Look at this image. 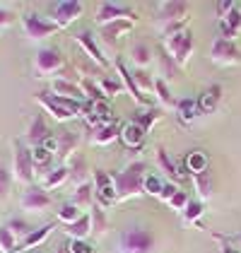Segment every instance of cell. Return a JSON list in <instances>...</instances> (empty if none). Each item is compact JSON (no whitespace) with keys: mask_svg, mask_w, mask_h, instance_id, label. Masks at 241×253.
Returning a JSON list of instances; mask_svg holds the SVG:
<instances>
[{"mask_svg":"<svg viewBox=\"0 0 241 253\" xmlns=\"http://www.w3.org/2000/svg\"><path fill=\"white\" fill-rule=\"evenodd\" d=\"M111 181H114V188H116V203H125V200H135L145 195V176H147V164L138 159V162H130L125 164L123 169H114L109 171Z\"/></svg>","mask_w":241,"mask_h":253,"instance_id":"cell-1","label":"cell"},{"mask_svg":"<svg viewBox=\"0 0 241 253\" xmlns=\"http://www.w3.org/2000/svg\"><path fill=\"white\" fill-rule=\"evenodd\" d=\"M191 5L188 2H160L157 10H155V17H152V24L155 29L160 32L161 39L176 34V32H183L186 24H188V17H191Z\"/></svg>","mask_w":241,"mask_h":253,"instance_id":"cell-2","label":"cell"},{"mask_svg":"<svg viewBox=\"0 0 241 253\" xmlns=\"http://www.w3.org/2000/svg\"><path fill=\"white\" fill-rule=\"evenodd\" d=\"M119 253H157V239L145 227H125L119 234Z\"/></svg>","mask_w":241,"mask_h":253,"instance_id":"cell-3","label":"cell"},{"mask_svg":"<svg viewBox=\"0 0 241 253\" xmlns=\"http://www.w3.org/2000/svg\"><path fill=\"white\" fill-rule=\"evenodd\" d=\"M12 176L15 181L22 183L24 188L34 183L37 169H34V159H32V147L24 140H12Z\"/></svg>","mask_w":241,"mask_h":253,"instance_id":"cell-4","label":"cell"},{"mask_svg":"<svg viewBox=\"0 0 241 253\" xmlns=\"http://www.w3.org/2000/svg\"><path fill=\"white\" fill-rule=\"evenodd\" d=\"M161 46H164V51H166L171 58L176 60V65L183 70V68H188V63H191L193 48H196V37H193V32L186 27L183 32H176V34L161 39Z\"/></svg>","mask_w":241,"mask_h":253,"instance_id":"cell-5","label":"cell"},{"mask_svg":"<svg viewBox=\"0 0 241 253\" xmlns=\"http://www.w3.org/2000/svg\"><path fill=\"white\" fill-rule=\"evenodd\" d=\"M60 70H65V56L56 46H43L34 53V63H32V73L34 78H51Z\"/></svg>","mask_w":241,"mask_h":253,"instance_id":"cell-6","label":"cell"},{"mask_svg":"<svg viewBox=\"0 0 241 253\" xmlns=\"http://www.w3.org/2000/svg\"><path fill=\"white\" fill-rule=\"evenodd\" d=\"M20 22H22V32H24V37L32 41V43L46 41L48 37H53V34H58L60 32L58 24H53L48 17H41V15H37V12H24V15H20Z\"/></svg>","mask_w":241,"mask_h":253,"instance_id":"cell-7","label":"cell"},{"mask_svg":"<svg viewBox=\"0 0 241 253\" xmlns=\"http://www.w3.org/2000/svg\"><path fill=\"white\" fill-rule=\"evenodd\" d=\"M207 58L212 60L215 65H220V68L241 65V46L237 41H227V39H222V37H217V39L210 43Z\"/></svg>","mask_w":241,"mask_h":253,"instance_id":"cell-8","label":"cell"},{"mask_svg":"<svg viewBox=\"0 0 241 253\" xmlns=\"http://www.w3.org/2000/svg\"><path fill=\"white\" fill-rule=\"evenodd\" d=\"M53 205V195L48 193L41 183H32V186H27L20 195V208L24 212L29 214H41L46 212L48 208Z\"/></svg>","mask_w":241,"mask_h":253,"instance_id":"cell-9","label":"cell"},{"mask_svg":"<svg viewBox=\"0 0 241 253\" xmlns=\"http://www.w3.org/2000/svg\"><path fill=\"white\" fill-rule=\"evenodd\" d=\"M92 183H94V203L99 208H111L116 205V188H114V181L111 174L106 169H94L92 171Z\"/></svg>","mask_w":241,"mask_h":253,"instance_id":"cell-10","label":"cell"},{"mask_svg":"<svg viewBox=\"0 0 241 253\" xmlns=\"http://www.w3.org/2000/svg\"><path fill=\"white\" fill-rule=\"evenodd\" d=\"M84 12V2H78V0H63V2H53L51 5V15L48 20L53 24H58L60 29L70 27L73 22H78Z\"/></svg>","mask_w":241,"mask_h":253,"instance_id":"cell-11","label":"cell"},{"mask_svg":"<svg viewBox=\"0 0 241 253\" xmlns=\"http://www.w3.org/2000/svg\"><path fill=\"white\" fill-rule=\"evenodd\" d=\"M119 20L138 22V12L130 5H123V2H101L97 15H94V24L97 27H104V24H111V22Z\"/></svg>","mask_w":241,"mask_h":253,"instance_id":"cell-12","label":"cell"},{"mask_svg":"<svg viewBox=\"0 0 241 253\" xmlns=\"http://www.w3.org/2000/svg\"><path fill=\"white\" fill-rule=\"evenodd\" d=\"M114 65H116V73H119L120 82H123V89L130 94V99H133L138 106H145V109H147V106H157V101H155V99H152V97H145L140 89H138V84H135V80H133V73L125 68V63H123V60L119 58L116 63H114Z\"/></svg>","mask_w":241,"mask_h":253,"instance_id":"cell-13","label":"cell"},{"mask_svg":"<svg viewBox=\"0 0 241 253\" xmlns=\"http://www.w3.org/2000/svg\"><path fill=\"white\" fill-rule=\"evenodd\" d=\"M37 104L41 106V111L43 114H48V116L53 118L56 123H68V121H75V116L68 111V109H63L58 104V99L51 94V89H41V92H37Z\"/></svg>","mask_w":241,"mask_h":253,"instance_id":"cell-14","label":"cell"},{"mask_svg":"<svg viewBox=\"0 0 241 253\" xmlns=\"http://www.w3.org/2000/svg\"><path fill=\"white\" fill-rule=\"evenodd\" d=\"M51 135H53V133H51V128H48V121H46L43 111H41V114H34V118L29 121V126H27L22 140H24L29 147H39V145H43Z\"/></svg>","mask_w":241,"mask_h":253,"instance_id":"cell-15","label":"cell"},{"mask_svg":"<svg viewBox=\"0 0 241 253\" xmlns=\"http://www.w3.org/2000/svg\"><path fill=\"white\" fill-rule=\"evenodd\" d=\"M78 145H80V133H75V130L56 133V159H58V164H70V159L78 152Z\"/></svg>","mask_w":241,"mask_h":253,"instance_id":"cell-16","label":"cell"},{"mask_svg":"<svg viewBox=\"0 0 241 253\" xmlns=\"http://www.w3.org/2000/svg\"><path fill=\"white\" fill-rule=\"evenodd\" d=\"M75 41L80 43V48L84 51V56L89 60H94L101 70H106V68L111 65V60L104 56V51H101V46L97 43V39L92 37V32H87V29H84V32H78V34H75Z\"/></svg>","mask_w":241,"mask_h":253,"instance_id":"cell-17","label":"cell"},{"mask_svg":"<svg viewBox=\"0 0 241 253\" xmlns=\"http://www.w3.org/2000/svg\"><path fill=\"white\" fill-rule=\"evenodd\" d=\"M222 99H224V87L222 84H212L198 97V109H201V116H210V114H217L222 106Z\"/></svg>","mask_w":241,"mask_h":253,"instance_id":"cell-18","label":"cell"},{"mask_svg":"<svg viewBox=\"0 0 241 253\" xmlns=\"http://www.w3.org/2000/svg\"><path fill=\"white\" fill-rule=\"evenodd\" d=\"M135 24H138V22H133V20H119V22H111V24H104V27H99V37L104 43L114 46V43L119 39H123L125 34H130V32L135 29Z\"/></svg>","mask_w":241,"mask_h":253,"instance_id":"cell-19","label":"cell"},{"mask_svg":"<svg viewBox=\"0 0 241 253\" xmlns=\"http://www.w3.org/2000/svg\"><path fill=\"white\" fill-rule=\"evenodd\" d=\"M181 169H183V174L188 176V178L196 174H202V171L210 169V157L205 155V150H191V152H186V157H183Z\"/></svg>","mask_w":241,"mask_h":253,"instance_id":"cell-20","label":"cell"},{"mask_svg":"<svg viewBox=\"0 0 241 253\" xmlns=\"http://www.w3.org/2000/svg\"><path fill=\"white\" fill-rule=\"evenodd\" d=\"M157 167H160L161 171H164V176H166L171 183H176V186H179L183 178H188V176L183 174V169L169 157V152H166L164 147H157Z\"/></svg>","mask_w":241,"mask_h":253,"instance_id":"cell-21","label":"cell"},{"mask_svg":"<svg viewBox=\"0 0 241 253\" xmlns=\"http://www.w3.org/2000/svg\"><path fill=\"white\" fill-rule=\"evenodd\" d=\"M120 128H123V123H120V121L109 123V126H101V128H97V130H92L89 142H92V145H97V147H106V145H111V142L120 140Z\"/></svg>","mask_w":241,"mask_h":253,"instance_id":"cell-22","label":"cell"},{"mask_svg":"<svg viewBox=\"0 0 241 253\" xmlns=\"http://www.w3.org/2000/svg\"><path fill=\"white\" fill-rule=\"evenodd\" d=\"M176 118H179V123L183 126V128H188V126H193L196 123V118L201 116V109H198V99H179L176 101Z\"/></svg>","mask_w":241,"mask_h":253,"instance_id":"cell-23","label":"cell"},{"mask_svg":"<svg viewBox=\"0 0 241 253\" xmlns=\"http://www.w3.org/2000/svg\"><path fill=\"white\" fill-rule=\"evenodd\" d=\"M51 92H53V94H58V97L87 101L84 94H82V89H80V82H75V80H70V78H56L53 82H51Z\"/></svg>","mask_w":241,"mask_h":253,"instance_id":"cell-24","label":"cell"},{"mask_svg":"<svg viewBox=\"0 0 241 253\" xmlns=\"http://www.w3.org/2000/svg\"><path fill=\"white\" fill-rule=\"evenodd\" d=\"M217 29H220V37L227 41H234L237 37H239L241 32V12H239V5L227 15V17H222L220 22H217Z\"/></svg>","mask_w":241,"mask_h":253,"instance_id":"cell-25","label":"cell"},{"mask_svg":"<svg viewBox=\"0 0 241 253\" xmlns=\"http://www.w3.org/2000/svg\"><path fill=\"white\" fill-rule=\"evenodd\" d=\"M145 130H142L138 123H133V121H128V123H123V128H120V142L128 147V150H140L142 142H145Z\"/></svg>","mask_w":241,"mask_h":253,"instance_id":"cell-26","label":"cell"},{"mask_svg":"<svg viewBox=\"0 0 241 253\" xmlns=\"http://www.w3.org/2000/svg\"><path fill=\"white\" fill-rule=\"evenodd\" d=\"M68 169H70V183H73V188H78V186L89 181V164H87V157L84 155L73 157L70 164H68Z\"/></svg>","mask_w":241,"mask_h":253,"instance_id":"cell-27","label":"cell"},{"mask_svg":"<svg viewBox=\"0 0 241 253\" xmlns=\"http://www.w3.org/2000/svg\"><path fill=\"white\" fill-rule=\"evenodd\" d=\"M161 116H164V109L161 106H147V109H138L133 114V123H138L145 133H150L152 126L161 121Z\"/></svg>","mask_w":241,"mask_h":253,"instance_id":"cell-28","label":"cell"},{"mask_svg":"<svg viewBox=\"0 0 241 253\" xmlns=\"http://www.w3.org/2000/svg\"><path fill=\"white\" fill-rule=\"evenodd\" d=\"M70 203L73 205H78L82 212L87 210H92V205H94V183L92 181H87V183H82L78 188H73V198H70Z\"/></svg>","mask_w":241,"mask_h":253,"instance_id":"cell-29","label":"cell"},{"mask_svg":"<svg viewBox=\"0 0 241 253\" xmlns=\"http://www.w3.org/2000/svg\"><path fill=\"white\" fill-rule=\"evenodd\" d=\"M191 181H193V186H196L198 200H201V203H207V200L212 198V193H215V178H212V171L207 169V171H202V174L191 176Z\"/></svg>","mask_w":241,"mask_h":253,"instance_id":"cell-30","label":"cell"},{"mask_svg":"<svg viewBox=\"0 0 241 253\" xmlns=\"http://www.w3.org/2000/svg\"><path fill=\"white\" fill-rule=\"evenodd\" d=\"M63 234H68V236L75 239V241H84L87 236H92V219H89V212H84L78 222L63 227Z\"/></svg>","mask_w":241,"mask_h":253,"instance_id":"cell-31","label":"cell"},{"mask_svg":"<svg viewBox=\"0 0 241 253\" xmlns=\"http://www.w3.org/2000/svg\"><path fill=\"white\" fill-rule=\"evenodd\" d=\"M65 181H70V169H68V164H58V167H53L48 174L41 178V186L46 191H53V188L63 186Z\"/></svg>","mask_w":241,"mask_h":253,"instance_id":"cell-32","label":"cell"},{"mask_svg":"<svg viewBox=\"0 0 241 253\" xmlns=\"http://www.w3.org/2000/svg\"><path fill=\"white\" fill-rule=\"evenodd\" d=\"M53 229H56V224H53V222H48V224H43V227H37V229H34V232L29 234V236L20 244V251H27V249H37V246H41V244L53 234Z\"/></svg>","mask_w":241,"mask_h":253,"instance_id":"cell-33","label":"cell"},{"mask_svg":"<svg viewBox=\"0 0 241 253\" xmlns=\"http://www.w3.org/2000/svg\"><path fill=\"white\" fill-rule=\"evenodd\" d=\"M152 46L150 43H145V41H135L133 43V48H130V60L135 63V68H140V70H147V65L152 63Z\"/></svg>","mask_w":241,"mask_h":253,"instance_id":"cell-34","label":"cell"},{"mask_svg":"<svg viewBox=\"0 0 241 253\" xmlns=\"http://www.w3.org/2000/svg\"><path fill=\"white\" fill-rule=\"evenodd\" d=\"M32 159H34V169H37V174L46 176L51 169H53V159H56V157L51 155L43 145H39V147H32Z\"/></svg>","mask_w":241,"mask_h":253,"instance_id":"cell-35","label":"cell"},{"mask_svg":"<svg viewBox=\"0 0 241 253\" xmlns=\"http://www.w3.org/2000/svg\"><path fill=\"white\" fill-rule=\"evenodd\" d=\"M89 219H92V236H97V239L106 236V232H109V217H106V210L94 203L92 210H89Z\"/></svg>","mask_w":241,"mask_h":253,"instance_id":"cell-36","label":"cell"},{"mask_svg":"<svg viewBox=\"0 0 241 253\" xmlns=\"http://www.w3.org/2000/svg\"><path fill=\"white\" fill-rule=\"evenodd\" d=\"M181 73H183V70L176 65V60L164 51V46H160V78L164 80V82H169V80L179 78Z\"/></svg>","mask_w":241,"mask_h":253,"instance_id":"cell-37","label":"cell"},{"mask_svg":"<svg viewBox=\"0 0 241 253\" xmlns=\"http://www.w3.org/2000/svg\"><path fill=\"white\" fill-rule=\"evenodd\" d=\"M80 89L82 94H84V99L87 101H92V104H99V101H109V97L101 92L99 82H94V80L89 78V75H84V78L80 80Z\"/></svg>","mask_w":241,"mask_h":253,"instance_id":"cell-38","label":"cell"},{"mask_svg":"<svg viewBox=\"0 0 241 253\" xmlns=\"http://www.w3.org/2000/svg\"><path fill=\"white\" fill-rule=\"evenodd\" d=\"M202 212H205V203H201V200H191L188 208L181 212V222H183L186 227H202L201 224Z\"/></svg>","mask_w":241,"mask_h":253,"instance_id":"cell-39","label":"cell"},{"mask_svg":"<svg viewBox=\"0 0 241 253\" xmlns=\"http://www.w3.org/2000/svg\"><path fill=\"white\" fill-rule=\"evenodd\" d=\"M155 101H157V106H161V109H174L176 106L169 82H164L161 78L155 80Z\"/></svg>","mask_w":241,"mask_h":253,"instance_id":"cell-40","label":"cell"},{"mask_svg":"<svg viewBox=\"0 0 241 253\" xmlns=\"http://www.w3.org/2000/svg\"><path fill=\"white\" fill-rule=\"evenodd\" d=\"M12 183H15V176H12V167H7L2 159H0V203H5L10 193H12Z\"/></svg>","mask_w":241,"mask_h":253,"instance_id":"cell-41","label":"cell"},{"mask_svg":"<svg viewBox=\"0 0 241 253\" xmlns=\"http://www.w3.org/2000/svg\"><path fill=\"white\" fill-rule=\"evenodd\" d=\"M5 227L15 234V239H17L20 244L27 239V236H29V234L34 232V227H32V224H29L24 217H12V219H7V224H5Z\"/></svg>","mask_w":241,"mask_h":253,"instance_id":"cell-42","label":"cell"},{"mask_svg":"<svg viewBox=\"0 0 241 253\" xmlns=\"http://www.w3.org/2000/svg\"><path fill=\"white\" fill-rule=\"evenodd\" d=\"M133 80H135L138 89H140L145 97L155 92V80L157 78H152V73H150V70H140V68H135V70H133Z\"/></svg>","mask_w":241,"mask_h":253,"instance_id":"cell-43","label":"cell"},{"mask_svg":"<svg viewBox=\"0 0 241 253\" xmlns=\"http://www.w3.org/2000/svg\"><path fill=\"white\" fill-rule=\"evenodd\" d=\"M82 214H84V212H82L78 205H73V203H65V205H60V210H58V222L63 224V227H68V224L78 222Z\"/></svg>","mask_w":241,"mask_h":253,"instance_id":"cell-44","label":"cell"},{"mask_svg":"<svg viewBox=\"0 0 241 253\" xmlns=\"http://www.w3.org/2000/svg\"><path fill=\"white\" fill-rule=\"evenodd\" d=\"M17 251H20V241L15 239V234L2 224L0 227V253H17Z\"/></svg>","mask_w":241,"mask_h":253,"instance_id":"cell-45","label":"cell"},{"mask_svg":"<svg viewBox=\"0 0 241 253\" xmlns=\"http://www.w3.org/2000/svg\"><path fill=\"white\" fill-rule=\"evenodd\" d=\"M99 87H101V92L109 97V101L114 97H119L120 92H123V82H120V78L119 80H114V78H101L99 80Z\"/></svg>","mask_w":241,"mask_h":253,"instance_id":"cell-46","label":"cell"},{"mask_svg":"<svg viewBox=\"0 0 241 253\" xmlns=\"http://www.w3.org/2000/svg\"><path fill=\"white\" fill-rule=\"evenodd\" d=\"M145 195H155V198H160L161 195V188H164V181H161L160 176L155 174H147L145 176Z\"/></svg>","mask_w":241,"mask_h":253,"instance_id":"cell-47","label":"cell"},{"mask_svg":"<svg viewBox=\"0 0 241 253\" xmlns=\"http://www.w3.org/2000/svg\"><path fill=\"white\" fill-rule=\"evenodd\" d=\"M63 249H65V253H97V249H94L92 244H87V241H75V239H70Z\"/></svg>","mask_w":241,"mask_h":253,"instance_id":"cell-48","label":"cell"},{"mask_svg":"<svg viewBox=\"0 0 241 253\" xmlns=\"http://www.w3.org/2000/svg\"><path fill=\"white\" fill-rule=\"evenodd\" d=\"M188 203H191V198L186 195V191H179V193L174 195V198H171V200H169L166 205H169V208H171L174 212H179V214H181L183 210H186V208H188Z\"/></svg>","mask_w":241,"mask_h":253,"instance_id":"cell-49","label":"cell"},{"mask_svg":"<svg viewBox=\"0 0 241 253\" xmlns=\"http://www.w3.org/2000/svg\"><path fill=\"white\" fill-rule=\"evenodd\" d=\"M217 241H220V253H241V249L234 246L232 236H222V234H212Z\"/></svg>","mask_w":241,"mask_h":253,"instance_id":"cell-50","label":"cell"},{"mask_svg":"<svg viewBox=\"0 0 241 253\" xmlns=\"http://www.w3.org/2000/svg\"><path fill=\"white\" fill-rule=\"evenodd\" d=\"M17 20V15L12 12V10H7V7H0V32H5V29H10L12 24Z\"/></svg>","mask_w":241,"mask_h":253,"instance_id":"cell-51","label":"cell"},{"mask_svg":"<svg viewBox=\"0 0 241 253\" xmlns=\"http://www.w3.org/2000/svg\"><path fill=\"white\" fill-rule=\"evenodd\" d=\"M179 191H181V188H179V186H176V183H171V181H166V183H164V188H161L160 200H161V203H169V200H171L174 195L179 193Z\"/></svg>","mask_w":241,"mask_h":253,"instance_id":"cell-52","label":"cell"},{"mask_svg":"<svg viewBox=\"0 0 241 253\" xmlns=\"http://www.w3.org/2000/svg\"><path fill=\"white\" fill-rule=\"evenodd\" d=\"M237 7V2H232V0H224V2H217L215 5V10H217V22L222 20V17H227L232 10Z\"/></svg>","mask_w":241,"mask_h":253,"instance_id":"cell-53","label":"cell"},{"mask_svg":"<svg viewBox=\"0 0 241 253\" xmlns=\"http://www.w3.org/2000/svg\"><path fill=\"white\" fill-rule=\"evenodd\" d=\"M232 241H234V244H239V246H241V234H239V236H234Z\"/></svg>","mask_w":241,"mask_h":253,"instance_id":"cell-54","label":"cell"},{"mask_svg":"<svg viewBox=\"0 0 241 253\" xmlns=\"http://www.w3.org/2000/svg\"><path fill=\"white\" fill-rule=\"evenodd\" d=\"M56 253H65V249H60V251H56Z\"/></svg>","mask_w":241,"mask_h":253,"instance_id":"cell-55","label":"cell"},{"mask_svg":"<svg viewBox=\"0 0 241 253\" xmlns=\"http://www.w3.org/2000/svg\"><path fill=\"white\" fill-rule=\"evenodd\" d=\"M239 12H241V5H239Z\"/></svg>","mask_w":241,"mask_h":253,"instance_id":"cell-56","label":"cell"}]
</instances>
